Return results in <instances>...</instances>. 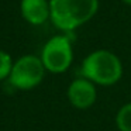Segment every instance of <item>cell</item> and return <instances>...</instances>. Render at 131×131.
<instances>
[{
    "label": "cell",
    "instance_id": "cell-4",
    "mask_svg": "<svg viewBox=\"0 0 131 131\" xmlns=\"http://www.w3.org/2000/svg\"><path fill=\"white\" fill-rule=\"evenodd\" d=\"M73 59L72 44L66 35H55L47 41L41 52V61L47 71L62 73L71 66Z\"/></svg>",
    "mask_w": 131,
    "mask_h": 131
},
{
    "label": "cell",
    "instance_id": "cell-2",
    "mask_svg": "<svg viewBox=\"0 0 131 131\" xmlns=\"http://www.w3.org/2000/svg\"><path fill=\"white\" fill-rule=\"evenodd\" d=\"M83 78L93 83L110 86L117 83L123 76V65L120 58L107 49H99L83 59L80 68Z\"/></svg>",
    "mask_w": 131,
    "mask_h": 131
},
{
    "label": "cell",
    "instance_id": "cell-6",
    "mask_svg": "<svg viewBox=\"0 0 131 131\" xmlns=\"http://www.w3.org/2000/svg\"><path fill=\"white\" fill-rule=\"evenodd\" d=\"M20 12L27 23L32 26H41L51 16L49 0H21Z\"/></svg>",
    "mask_w": 131,
    "mask_h": 131
},
{
    "label": "cell",
    "instance_id": "cell-1",
    "mask_svg": "<svg viewBox=\"0 0 131 131\" xmlns=\"http://www.w3.org/2000/svg\"><path fill=\"white\" fill-rule=\"evenodd\" d=\"M51 21L57 28L71 32L94 17L99 0H49Z\"/></svg>",
    "mask_w": 131,
    "mask_h": 131
},
{
    "label": "cell",
    "instance_id": "cell-7",
    "mask_svg": "<svg viewBox=\"0 0 131 131\" xmlns=\"http://www.w3.org/2000/svg\"><path fill=\"white\" fill-rule=\"evenodd\" d=\"M116 124L120 131H131V103L124 104L118 110L116 117Z\"/></svg>",
    "mask_w": 131,
    "mask_h": 131
},
{
    "label": "cell",
    "instance_id": "cell-8",
    "mask_svg": "<svg viewBox=\"0 0 131 131\" xmlns=\"http://www.w3.org/2000/svg\"><path fill=\"white\" fill-rule=\"evenodd\" d=\"M12 69H13L12 57L7 52H4L3 49H0V80L9 79Z\"/></svg>",
    "mask_w": 131,
    "mask_h": 131
},
{
    "label": "cell",
    "instance_id": "cell-9",
    "mask_svg": "<svg viewBox=\"0 0 131 131\" xmlns=\"http://www.w3.org/2000/svg\"><path fill=\"white\" fill-rule=\"evenodd\" d=\"M123 2H124L125 4H130V6H131V0H123Z\"/></svg>",
    "mask_w": 131,
    "mask_h": 131
},
{
    "label": "cell",
    "instance_id": "cell-3",
    "mask_svg": "<svg viewBox=\"0 0 131 131\" xmlns=\"http://www.w3.org/2000/svg\"><path fill=\"white\" fill-rule=\"evenodd\" d=\"M45 71L41 58L35 55H24L13 63L9 83L20 90H30L41 83Z\"/></svg>",
    "mask_w": 131,
    "mask_h": 131
},
{
    "label": "cell",
    "instance_id": "cell-5",
    "mask_svg": "<svg viewBox=\"0 0 131 131\" xmlns=\"http://www.w3.org/2000/svg\"><path fill=\"white\" fill-rule=\"evenodd\" d=\"M68 97L69 102L73 107L76 108H89L94 102H96V88H94L93 82L85 79H76L69 85L68 89Z\"/></svg>",
    "mask_w": 131,
    "mask_h": 131
}]
</instances>
